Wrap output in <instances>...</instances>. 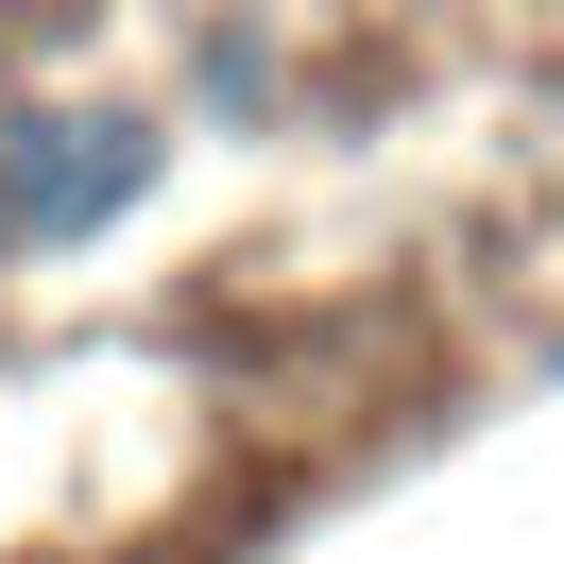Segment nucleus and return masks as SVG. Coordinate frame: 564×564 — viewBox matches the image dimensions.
<instances>
[{
    "label": "nucleus",
    "mask_w": 564,
    "mask_h": 564,
    "mask_svg": "<svg viewBox=\"0 0 564 564\" xmlns=\"http://www.w3.org/2000/svg\"><path fill=\"white\" fill-rule=\"evenodd\" d=\"M154 172H172L154 104H18V120H0V257H69V240H104Z\"/></svg>",
    "instance_id": "nucleus-1"
}]
</instances>
